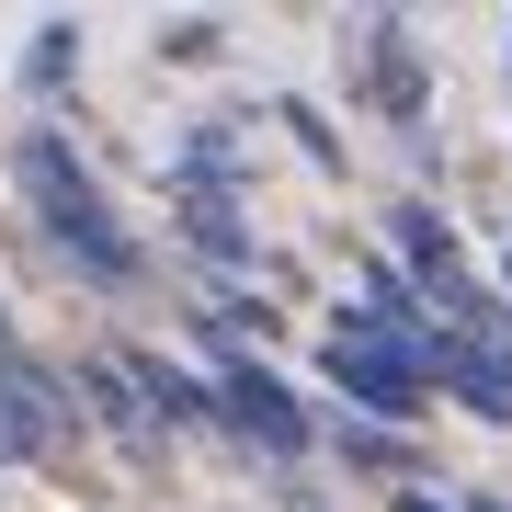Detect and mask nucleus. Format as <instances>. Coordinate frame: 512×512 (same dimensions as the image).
<instances>
[{
	"label": "nucleus",
	"mask_w": 512,
	"mask_h": 512,
	"mask_svg": "<svg viewBox=\"0 0 512 512\" xmlns=\"http://www.w3.org/2000/svg\"><path fill=\"white\" fill-rule=\"evenodd\" d=\"M399 512H456V501H433V490H410V501H399ZM478 512H490V501H478Z\"/></svg>",
	"instance_id": "10"
},
{
	"label": "nucleus",
	"mask_w": 512,
	"mask_h": 512,
	"mask_svg": "<svg viewBox=\"0 0 512 512\" xmlns=\"http://www.w3.org/2000/svg\"><path fill=\"white\" fill-rule=\"evenodd\" d=\"M365 57H376V92H387V114H399V126H410V114H421V69H410L399 23H376V35H365Z\"/></svg>",
	"instance_id": "7"
},
{
	"label": "nucleus",
	"mask_w": 512,
	"mask_h": 512,
	"mask_svg": "<svg viewBox=\"0 0 512 512\" xmlns=\"http://www.w3.org/2000/svg\"><path fill=\"white\" fill-rule=\"evenodd\" d=\"M12 171H23V194H35V217L69 239V251L92 262L103 285H137V239H126V217L103 205V183L80 171V148H69V137H46V126H35V137L12 148Z\"/></svg>",
	"instance_id": "1"
},
{
	"label": "nucleus",
	"mask_w": 512,
	"mask_h": 512,
	"mask_svg": "<svg viewBox=\"0 0 512 512\" xmlns=\"http://www.w3.org/2000/svg\"><path fill=\"white\" fill-rule=\"evenodd\" d=\"M444 387H456L478 421H512V330H501V319L444 330Z\"/></svg>",
	"instance_id": "5"
},
{
	"label": "nucleus",
	"mask_w": 512,
	"mask_h": 512,
	"mask_svg": "<svg viewBox=\"0 0 512 512\" xmlns=\"http://www.w3.org/2000/svg\"><path fill=\"white\" fill-rule=\"evenodd\" d=\"M0 365H23V342H12V308H0Z\"/></svg>",
	"instance_id": "11"
},
{
	"label": "nucleus",
	"mask_w": 512,
	"mask_h": 512,
	"mask_svg": "<svg viewBox=\"0 0 512 512\" xmlns=\"http://www.w3.org/2000/svg\"><path fill=\"white\" fill-rule=\"evenodd\" d=\"M342 456H353V467H376V478H410V444H399V433H376V421H342Z\"/></svg>",
	"instance_id": "9"
},
{
	"label": "nucleus",
	"mask_w": 512,
	"mask_h": 512,
	"mask_svg": "<svg viewBox=\"0 0 512 512\" xmlns=\"http://www.w3.org/2000/svg\"><path fill=\"white\" fill-rule=\"evenodd\" d=\"M217 410L262 444V456H308V410H296V387H285L274 365H251V353L217 365Z\"/></svg>",
	"instance_id": "4"
},
{
	"label": "nucleus",
	"mask_w": 512,
	"mask_h": 512,
	"mask_svg": "<svg viewBox=\"0 0 512 512\" xmlns=\"http://www.w3.org/2000/svg\"><path fill=\"white\" fill-rule=\"evenodd\" d=\"M137 399H148V421H217V387L205 376H183V365H160V353H137Z\"/></svg>",
	"instance_id": "6"
},
{
	"label": "nucleus",
	"mask_w": 512,
	"mask_h": 512,
	"mask_svg": "<svg viewBox=\"0 0 512 512\" xmlns=\"http://www.w3.org/2000/svg\"><path fill=\"white\" fill-rule=\"evenodd\" d=\"M319 376L342 387L365 421H410L421 410V376H444V342H387V330H330L319 342Z\"/></svg>",
	"instance_id": "2"
},
{
	"label": "nucleus",
	"mask_w": 512,
	"mask_h": 512,
	"mask_svg": "<svg viewBox=\"0 0 512 512\" xmlns=\"http://www.w3.org/2000/svg\"><path fill=\"white\" fill-rule=\"evenodd\" d=\"M69 69H80V23H46V35L23 46V80H35V92H57Z\"/></svg>",
	"instance_id": "8"
},
{
	"label": "nucleus",
	"mask_w": 512,
	"mask_h": 512,
	"mask_svg": "<svg viewBox=\"0 0 512 512\" xmlns=\"http://www.w3.org/2000/svg\"><path fill=\"white\" fill-rule=\"evenodd\" d=\"M501 285H512V262H501Z\"/></svg>",
	"instance_id": "12"
},
{
	"label": "nucleus",
	"mask_w": 512,
	"mask_h": 512,
	"mask_svg": "<svg viewBox=\"0 0 512 512\" xmlns=\"http://www.w3.org/2000/svg\"><path fill=\"white\" fill-rule=\"evenodd\" d=\"M69 433H80V410H69V387H57L35 353H23V365H0V467L69 478Z\"/></svg>",
	"instance_id": "3"
}]
</instances>
